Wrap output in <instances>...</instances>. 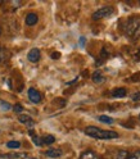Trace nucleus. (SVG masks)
Instances as JSON below:
<instances>
[{
	"label": "nucleus",
	"instance_id": "1",
	"mask_svg": "<svg viewBox=\"0 0 140 159\" xmlns=\"http://www.w3.org/2000/svg\"><path fill=\"white\" fill-rule=\"evenodd\" d=\"M122 32L128 39L133 40L140 39V17L139 16L128 17L122 23Z\"/></svg>",
	"mask_w": 140,
	"mask_h": 159
},
{
	"label": "nucleus",
	"instance_id": "9",
	"mask_svg": "<svg viewBox=\"0 0 140 159\" xmlns=\"http://www.w3.org/2000/svg\"><path fill=\"white\" fill-rule=\"evenodd\" d=\"M45 155L49 158H59L62 155V150L61 149H49L45 152Z\"/></svg>",
	"mask_w": 140,
	"mask_h": 159
},
{
	"label": "nucleus",
	"instance_id": "5",
	"mask_svg": "<svg viewBox=\"0 0 140 159\" xmlns=\"http://www.w3.org/2000/svg\"><path fill=\"white\" fill-rule=\"evenodd\" d=\"M40 57H41V54H40V50L37 48L31 49V50L28 52V54H27V59L30 62H32V63H37L40 61Z\"/></svg>",
	"mask_w": 140,
	"mask_h": 159
},
{
	"label": "nucleus",
	"instance_id": "14",
	"mask_svg": "<svg viewBox=\"0 0 140 159\" xmlns=\"http://www.w3.org/2000/svg\"><path fill=\"white\" fill-rule=\"evenodd\" d=\"M128 152H126V150H118L117 153H116V155L113 157V159H127L128 158Z\"/></svg>",
	"mask_w": 140,
	"mask_h": 159
},
{
	"label": "nucleus",
	"instance_id": "16",
	"mask_svg": "<svg viewBox=\"0 0 140 159\" xmlns=\"http://www.w3.org/2000/svg\"><path fill=\"white\" fill-rule=\"evenodd\" d=\"M9 54H8V50L4 48H0V63H4L7 59H8Z\"/></svg>",
	"mask_w": 140,
	"mask_h": 159
},
{
	"label": "nucleus",
	"instance_id": "12",
	"mask_svg": "<svg viewBox=\"0 0 140 159\" xmlns=\"http://www.w3.org/2000/svg\"><path fill=\"white\" fill-rule=\"evenodd\" d=\"M54 141H55V137H54L53 135H46V136L41 137L43 145H50V144H53Z\"/></svg>",
	"mask_w": 140,
	"mask_h": 159
},
{
	"label": "nucleus",
	"instance_id": "26",
	"mask_svg": "<svg viewBox=\"0 0 140 159\" xmlns=\"http://www.w3.org/2000/svg\"><path fill=\"white\" fill-rule=\"evenodd\" d=\"M31 159H36V158H31Z\"/></svg>",
	"mask_w": 140,
	"mask_h": 159
},
{
	"label": "nucleus",
	"instance_id": "10",
	"mask_svg": "<svg viewBox=\"0 0 140 159\" xmlns=\"http://www.w3.org/2000/svg\"><path fill=\"white\" fill-rule=\"evenodd\" d=\"M127 95V90L125 87H119V89H114L112 91V96L113 98H125Z\"/></svg>",
	"mask_w": 140,
	"mask_h": 159
},
{
	"label": "nucleus",
	"instance_id": "22",
	"mask_svg": "<svg viewBox=\"0 0 140 159\" xmlns=\"http://www.w3.org/2000/svg\"><path fill=\"white\" fill-rule=\"evenodd\" d=\"M133 99L135 102H138V100H140V93H135L134 95H133Z\"/></svg>",
	"mask_w": 140,
	"mask_h": 159
},
{
	"label": "nucleus",
	"instance_id": "11",
	"mask_svg": "<svg viewBox=\"0 0 140 159\" xmlns=\"http://www.w3.org/2000/svg\"><path fill=\"white\" fill-rule=\"evenodd\" d=\"M93 81H94L95 84H103V82L105 81V78H104V76L102 75V72L96 71V72L93 73Z\"/></svg>",
	"mask_w": 140,
	"mask_h": 159
},
{
	"label": "nucleus",
	"instance_id": "8",
	"mask_svg": "<svg viewBox=\"0 0 140 159\" xmlns=\"http://www.w3.org/2000/svg\"><path fill=\"white\" fill-rule=\"evenodd\" d=\"M78 159H99V157L93 150H86V152H84L81 155H80Z\"/></svg>",
	"mask_w": 140,
	"mask_h": 159
},
{
	"label": "nucleus",
	"instance_id": "21",
	"mask_svg": "<svg viewBox=\"0 0 140 159\" xmlns=\"http://www.w3.org/2000/svg\"><path fill=\"white\" fill-rule=\"evenodd\" d=\"M13 111H14L16 113H22V111H23V107H22L21 104H16V105L13 107Z\"/></svg>",
	"mask_w": 140,
	"mask_h": 159
},
{
	"label": "nucleus",
	"instance_id": "3",
	"mask_svg": "<svg viewBox=\"0 0 140 159\" xmlns=\"http://www.w3.org/2000/svg\"><path fill=\"white\" fill-rule=\"evenodd\" d=\"M114 12V9L112 7H103L100 9H98V11L93 14V19H102V18H107V17H111Z\"/></svg>",
	"mask_w": 140,
	"mask_h": 159
},
{
	"label": "nucleus",
	"instance_id": "20",
	"mask_svg": "<svg viewBox=\"0 0 140 159\" xmlns=\"http://www.w3.org/2000/svg\"><path fill=\"white\" fill-rule=\"evenodd\" d=\"M127 159H140V150H136L135 153H133V154H130Z\"/></svg>",
	"mask_w": 140,
	"mask_h": 159
},
{
	"label": "nucleus",
	"instance_id": "18",
	"mask_svg": "<svg viewBox=\"0 0 140 159\" xmlns=\"http://www.w3.org/2000/svg\"><path fill=\"white\" fill-rule=\"evenodd\" d=\"M99 121L104 123H113V119L108 116H99Z\"/></svg>",
	"mask_w": 140,
	"mask_h": 159
},
{
	"label": "nucleus",
	"instance_id": "19",
	"mask_svg": "<svg viewBox=\"0 0 140 159\" xmlns=\"http://www.w3.org/2000/svg\"><path fill=\"white\" fill-rule=\"evenodd\" d=\"M0 157H3V158H25L26 154H3Z\"/></svg>",
	"mask_w": 140,
	"mask_h": 159
},
{
	"label": "nucleus",
	"instance_id": "6",
	"mask_svg": "<svg viewBox=\"0 0 140 159\" xmlns=\"http://www.w3.org/2000/svg\"><path fill=\"white\" fill-rule=\"evenodd\" d=\"M18 121L21 123H23V125H26L28 128H34V126H35V121L27 114H19L18 116Z\"/></svg>",
	"mask_w": 140,
	"mask_h": 159
},
{
	"label": "nucleus",
	"instance_id": "24",
	"mask_svg": "<svg viewBox=\"0 0 140 159\" xmlns=\"http://www.w3.org/2000/svg\"><path fill=\"white\" fill-rule=\"evenodd\" d=\"M52 58H54V59H55V58H59V54H58V53H57V54H52Z\"/></svg>",
	"mask_w": 140,
	"mask_h": 159
},
{
	"label": "nucleus",
	"instance_id": "17",
	"mask_svg": "<svg viewBox=\"0 0 140 159\" xmlns=\"http://www.w3.org/2000/svg\"><path fill=\"white\" fill-rule=\"evenodd\" d=\"M7 146L9 149H18L19 146H21V143L19 141H9V143H7Z\"/></svg>",
	"mask_w": 140,
	"mask_h": 159
},
{
	"label": "nucleus",
	"instance_id": "23",
	"mask_svg": "<svg viewBox=\"0 0 140 159\" xmlns=\"http://www.w3.org/2000/svg\"><path fill=\"white\" fill-rule=\"evenodd\" d=\"M84 44H85V37H81V39H80V45L82 46Z\"/></svg>",
	"mask_w": 140,
	"mask_h": 159
},
{
	"label": "nucleus",
	"instance_id": "2",
	"mask_svg": "<svg viewBox=\"0 0 140 159\" xmlns=\"http://www.w3.org/2000/svg\"><path fill=\"white\" fill-rule=\"evenodd\" d=\"M85 134L90 137L94 139H99V140H109V139H118V134L116 131H107V130H102V128H98L94 126H89L85 128Z\"/></svg>",
	"mask_w": 140,
	"mask_h": 159
},
{
	"label": "nucleus",
	"instance_id": "27",
	"mask_svg": "<svg viewBox=\"0 0 140 159\" xmlns=\"http://www.w3.org/2000/svg\"><path fill=\"white\" fill-rule=\"evenodd\" d=\"M139 119H140V114H139Z\"/></svg>",
	"mask_w": 140,
	"mask_h": 159
},
{
	"label": "nucleus",
	"instance_id": "25",
	"mask_svg": "<svg viewBox=\"0 0 140 159\" xmlns=\"http://www.w3.org/2000/svg\"><path fill=\"white\" fill-rule=\"evenodd\" d=\"M0 35H2V27H0Z\"/></svg>",
	"mask_w": 140,
	"mask_h": 159
},
{
	"label": "nucleus",
	"instance_id": "15",
	"mask_svg": "<svg viewBox=\"0 0 140 159\" xmlns=\"http://www.w3.org/2000/svg\"><path fill=\"white\" fill-rule=\"evenodd\" d=\"M30 135H31V137H32V141H34V144H35L36 146H43V143H41V137L36 136L34 131H30Z\"/></svg>",
	"mask_w": 140,
	"mask_h": 159
},
{
	"label": "nucleus",
	"instance_id": "13",
	"mask_svg": "<svg viewBox=\"0 0 140 159\" xmlns=\"http://www.w3.org/2000/svg\"><path fill=\"white\" fill-rule=\"evenodd\" d=\"M11 109H12L11 104L3 100V99H0V112H7V111H11Z\"/></svg>",
	"mask_w": 140,
	"mask_h": 159
},
{
	"label": "nucleus",
	"instance_id": "4",
	"mask_svg": "<svg viewBox=\"0 0 140 159\" xmlns=\"http://www.w3.org/2000/svg\"><path fill=\"white\" fill-rule=\"evenodd\" d=\"M28 99H30V100H31L32 103L37 104V103L41 102V94H40V93L36 90V89L31 87V89H28Z\"/></svg>",
	"mask_w": 140,
	"mask_h": 159
},
{
	"label": "nucleus",
	"instance_id": "7",
	"mask_svg": "<svg viewBox=\"0 0 140 159\" xmlns=\"http://www.w3.org/2000/svg\"><path fill=\"white\" fill-rule=\"evenodd\" d=\"M37 21H39V18L35 13H28L26 16V25L27 26H34L37 23Z\"/></svg>",
	"mask_w": 140,
	"mask_h": 159
}]
</instances>
